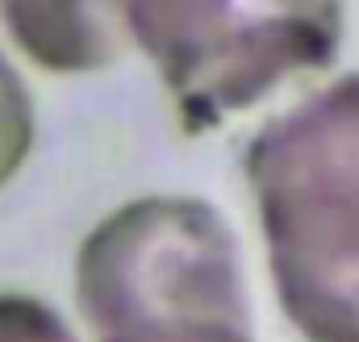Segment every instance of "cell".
I'll return each mask as SVG.
<instances>
[{"mask_svg":"<svg viewBox=\"0 0 359 342\" xmlns=\"http://www.w3.org/2000/svg\"><path fill=\"white\" fill-rule=\"evenodd\" d=\"M34 138H38L34 96L21 80V71L0 50V192L25 167V159L34 151Z\"/></svg>","mask_w":359,"mask_h":342,"instance_id":"obj_5","label":"cell"},{"mask_svg":"<svg viewBox=\"0 0 359 342\" xmlns=\"http://www.w3.org/2000/svg\"><path fill=\"white\" fill-rule=\"evenodd\" d=\"M176 113L209 134L339 63L343 0H104Z\"/></svg>","mask_w":359,"mask_h":342,"instance_id":"obj_3","label":"cell"},{"mask_svg":"<svg viewBox=\"0 0 359 342\" xmlns=\"http://www.w3.org/2000/svg\"><path fill=\"white\" fill-rule=\"evenodd\" d=\"M0 29L46 76H96L130 55L104 0H0Z\"/></svg>","mask_w":359,"mask_h":342,"instance_id":"obj_4","label":"cell"},{"mask_svg":"<svg viewBox=\"0 0 359 342\" xmlns=\"http://www.w3.org/2000/svg\"><path fill=\"white\" fill-rule=\"evenodd\" d=\"M92 342H259L238 234L201 196H138L76 251Z\"/></svg>","mask_w":359,"mask_h":342,"instance_id":"obj_2","label":"cell"},{"mask_svg":"<svg viewBox=\"0 0 359 342\" xmlns=\"http://www.w3.org/2000/svg\"><path fill=\"white\" fill-rule=\"evenodd\" d=\"M0 342H80L63 313L25 292H0Z\"/></svg>","mask_w":359,"mask_h":342,"instance_id":"obj_6","label":"cell"},{"mask_svg":"<svg viewBox=\"0 0 359 342\" xmlns=\"http://www.w3.org/2000/svg\"><path fill=\"white\" fill-rule=\"evenodd\" d=\"M243 175L284 322L305 342H359V71L268 117Z\"/></svg>","mask_w":359,"mask_h":342,"instance_id":"obj_1","label":"cell"}]
</instances>
